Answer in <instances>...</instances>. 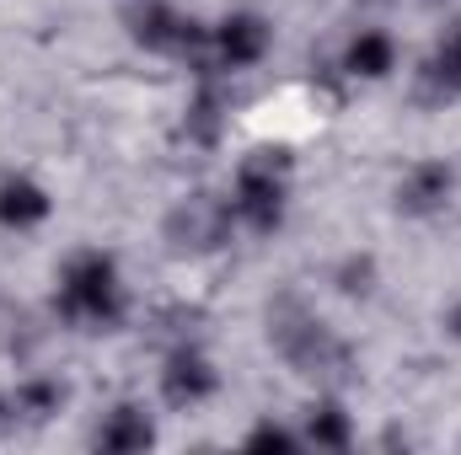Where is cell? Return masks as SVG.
<instances>
[{"instance_id":"6da1fadb","label":"cell","mask_w":461,"mask_h":455,"mask_svg":"<svg viewBox=\"0 0 461 455\" xmlns=\"http://www.w3.org/2000/svg\"><path fill=\"white\" fill-rule=\"evenodd\" d=\"M59 317L76 327H113L123 317V290H118V268L103 252H81L65 263L59 273Z\"/></svg>"},{"instance_id":"7a4b0ae2","label":"cell","mask_w":461,"mask_h":455,"mask_svg":"<svg viewBox=\"0 0 461 455\" xmlns=\"http://www.w3.org/2000/svg\"><path fill=\"white\" fill-rule=\"evenodd\" d=\"M285 166L274 161V156H252V161H241V172H236V188H230V220L236 226H247L252 236H268V230L285 220Z\"/></svg>"},{"instance_id":"3957f363","label":"cell","mask_w":461,"mask_h":455,"mask_svg":"<svg viewBox=\"0 0 461 455\" xmlns=\"http://www.w3.org/2000/svg\"><path fill=\"white\" fill-rule=\"evenodd\" d=\"M274 343H279V353L301 370V375H339L348 364V348L317 317H306V311H295V306H285L279 317H274Z\"/></svg>"},{"instance_id":"277c9868","label":"cell","mask_w":461,"mask_h":455,"mask_svg":"<svg viewBox=\"0 0 461 455\" xmlns=\"http://www.w3.org/2000/svg\"><path fill=\"white\" fill-rule=\"evenodd\" d=\"M129 22H134V43H145L156 54H199L204 49V32L167 0H145Z\"/></svg>"},{"instance_id":"5b68a950","label":"cell","mask_w":461,"mask_h":455,"mask_svg":"<svg viewBox=\"0 0 461 455\" xmlns=\"http://www.w3.org/2000/svg\"><path fill=\"white\" fill-rule=\"evenodd\" d=\"M263 54H268V22L252 16V11H236V16H226V22L210 32V59H215V70H247V65H258Z\"/></svg>"},{"instance_id":"8992f818","label":"cell","mask_w":461,"mask_h":455,"mask_svg":"<svg viewBox=\"0 0 461 455\" xmlns=\"http://www.w3.org/2000/svg\"><path fill=\"white\" fill-rule=\"evenodd\" d=\"M215 386H221V375L199 348H177L161 370V397L172 407H199L204 397H215Z\"/></svg>"},{"instance_id":"52a82bcc","label":"cell","mask_w":461,"mask_h":455,"mask_svg":"<svg viewBox=\"0 0 461 455\" xmlns=\"http://www.w3.org/2000/svg\"><path fill=\"white\" fill-rule=\"evenodd\" d=\"M446 199H451V166H440V161H424L397 183L402 215H435V210H446Z\"/></svg>"},{"instance_id":"ba28073f","label":"cell","mask_w":461,"mask_h":455,"mask_svg":"<svg viewBox=\"0 0 461 455\" xmlns=\"http://www.w3.org/2000/svg\"><path fill=\"white\" fill-rule=\"evenodd\" d=\"M49 193L32 183V177H5L0 183V226H16V230H27V226H38V220H49Z\"/></svg>"},{"instance_id":"9c48e42d","label":"cell","mask_w":461,"mask_h":455,"mask_svg":"<svg viewBox=\"0 0 461 455\" xmlns=\"http://www.w3.org/2000/svg\"><path fill=\"white\" fill-rule=\"evenodd\" d=\"M392 65H397V49H392L386 32H359V38L348 43V54H344V70L359 76V81H381Z\"/></svg>"},{"instance_id":"30bf717a","label":"cell","mask_w":461,"mask_h":455,"mask_svg":"<svg viewBox=\"0 0 461 455\" xmlns=\"http://www.w3.org/2000/svg\"><path fill=\"white\" fill-rule=\"evenodd\" d=\"M150 440H156V429H150V418L140 407H118V413H108V424L97 429V445L103 451H118V455L145 451Z\"/></svg>"},{"instance_id":"8fae6325","label":"cell","mask_w":461,"mask_h":455,"mask_svg":"<svg viewBox=\"0 0 461 455\" xmlns=\"http://www.w3.org/2000/svg\"><path fill=\"white\" fill-rule=\"evenodd\" d=\"M11 402H16V418H22V424H43V418L59 413L65 386H59V380H22V386L11 391Z\"/></svg>"},{"instance_id":"7c38bea8","label":"cell","mask_w":461,"mask_h":455,"mask_svg":"<svg viewBox=\"0 0 461 455\" xmlns=\"http://www.w3.org/2000/svg\"><path fill=\"white\" fill-rule=\"evenodd\" d=\"M424 76H429L435 92H461V22L440 38V49L429 54V70Z\"/></svg>"},{"instance_id":"4fadbf2b","label":"cell","mask_w":461,"mask_h":455,"mask_svg":"<svg viewBox=\"0 0 461 455\" xmlns=\"http://www.w3.org/2000/svg\"><path fill=\"white\" fill-rule=\"evenodd\" d=\"M306 440L317 445V451H344L348 445V418L333 407V402H322V407H312V424H306Z\"/></svg>"},{"instance_id":"5bb4252c","label":"cell","mask_w":461,"mask_h":455,"mask_svg":"<svg viewBox=\"0 0 461 455\" xmlns=\"http://www.w3.org/2000/svg\"><path fill=\"white\" fill-rule=\"evenodd\" d=\"M301 440L290 434V429H279V424H258L252 434H247V451H295Z\"/></svg>"},{"instance_id":"9a60e30c","label":"cell","mask_w":461,"mask_h":455,"mask_svg":"<svg viewBox=\"0 0 461 455\" xmlns=\"http://www.w3.org/2000/svg\"><path fill=\"white\" fill-rule=\"evenodd\" d=\"M11 424H22V418H16V402H11V397H0V434H5Z\"/></svg>"},{"instance_id":"2e32d148","label":"cell","mask_w":461,"mask_h":455,"mask_svg":"<svg viewBox=\"0 0 461 455\" xmlns=\"http://www.w3.org/2000/svg\"><path fill=\"white\" fill-rule=\"evenodd\" d=\"M451 333H456V338H461V306H456V311H451Z\"/></svg>"}]
</instances>
